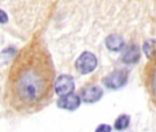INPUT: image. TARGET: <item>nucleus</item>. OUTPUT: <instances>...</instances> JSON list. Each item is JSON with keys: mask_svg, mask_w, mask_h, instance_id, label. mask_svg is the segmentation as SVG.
Segmentation results:
<instances>
[{"mask_svg": "<svg viewBox=\"0 0 156 132\" xmlns=\"http://www.w3.org/2000/svg\"><path fill=\"white\" fill-rule=\"evenodd\" d=\"M98 67V58L90 51H84L77 58L75 68L80 75H87L93 73Z\"/></svg>", "mask_w": 156, "mask_h": 132, "instance_id": "nucleus-1", "label": "nucleus"}, {"mask_svg": "<svg viewBox=\"0 0 156 132\" xmlns=\"http://www.w3.org/2000/svg\"><path fill=\"white\" fill-rule=\"evenodd\" d=\"M128 81V73L125 70H117L106 75L102 82L105 87L111 90H118L123 87Z\"/></svg>", "mask_w": 156, "mask_h": 132, "instance_id": "nucleus-2", "label": "nucleus"}, {"mask_svg": "<svg viewBox=\"0 0 156 132\" xmlns=\"http://www.w3.org/2000/svg\"><path fill=\"white\" fill-rule=\"evenodd\" d=\"M74 89H75L74 79L73 76L69 75H61L55 80L54 91L59 97L73 94Z\"/></svg>", "mask_w": 156, "mask_h": 132, "instance_id": "nucleus-3", "label": "nucleus"}, {"mask_svg": "<svg viewBox=\"0 0 156 132\" xmlns=\"http://www.w3.org/2000/svg\"><path fill=\"white\" fill-rule=\"evenodd\" d=\"M81 104H82L81 96L73 93L67 96H61L57 100V106L60 109L65 111H75L80 107Z\"/></svg>", "mask_w": 156, "mask_h": 132, "instance_id": "nucleus-4", "label": "nucleus"}, {"mask_svg": "<svg viewBox=\"0 0 156 132\" xmlns=\"http://www.w3.org/2000/svg\"><path fill=\"white\" fill-rule=\"evenodd\" d=\"M104 96V91L99 85H92L85 87L81 92L82 102L86 104H95L98 103Z\"/></svg>", "mask_w": 156, "mask_h": 132, "instance_id": "nucleus-5", "label": "nucleus"}, {"mask_svg": "<svg viewBox=\"0 0 156 132\" xmlns=\"http://www.w3.org/2000/svg\"><path fill=\"white\" fill-rule=\"evenodd\" d=\"M105 43H106L107 48L109 50L114 51V52L121 50L125 45L123 38L118 34H111V35L108 36L105 40Z\"/></svg>", "mask_w": 156, "mask_h": 132, "instance_id": "nucleus-6", "label": "nucleus"}, {"mask_svg": "<svg viewBox=\"0 0 156 132\" xmlns=\"http://www.w3.org/2000/svg\"><path fill=\"white\" fill-rule=\"evenodd\" d=\"M140 50L139 47L136 45H131L129 48H127L126 50L123 52L122 61L127 64H132L137 62L140 60Z\"/></svg>", "mask_w": 156, "mask_h": 132, "instance_id": "nucleus-7", "label": "nucleus"}, {"mask_svg": "<svg viewBox=\"0 0 156 132\" xmlns=\"http://www.w3.org/2000/svg\"><path fill=\"white\" fill-rule=\"evenodd\" d=\"M129 124L130 116L128 114H121L116 118L114 122V127L117 131H124L129 127Z\"/></svg>", "mask_w": 156, "mask_h": 132, "instance_id": "nucleus-8", "label": "nucleus"}, {"mask_svg": "<svg viewBox=\"0 0 156 132\" xmlns=\"http://www.w3.org/2000/svg\"><path fill=\"white\" fill-rule=\"evenodd\" d=\"M143 51L148 58H152L156 54V40H146L143 44Z\"/></svg>", "mask_w": 156, "mask_h": 132, "instance_id": "nucleus-9", "label": "nucleus"}, {"mask_svg": "<svg viewBox=\"0 0 156 132\" xmlns=\"http://www.w3.org/2000/svg\"><path fill=\"white\" fill-rule=\"evenodd\" d=\"M95 132H112V127L108 123H102L96 127Z\"/></svg>", "mask_w": 156, "mask_h": 132, "instance_id": "nucleus-10", "label": "nucleus"}, {"mask_svg": "<svg viewBox=\"0 0 156 132\" xmlns=\"http://www.w3.org/2000/svg\"><path fill=\"white\" fill-rule=\"evenodd\" d=\"M9 21V17L7 15V13L3 10L0 9V23L1 24H5Z\"/></svg>", "mask_w": 156, "mask_h": 132, "instance_id": "nucleus-11", "label": "nucleus"}, {"mask_svg": "<svg viewBox=\"0 0 156 132\" xmlns=\"http://www.w3.org/2000/svg\"><path fill=\"white\" fill-rule=\"evenodd\" d=\"M153 83H154V89L156 90V75H155V77H154V81H153Z\"/></svg>", "mask_w": 156, "mask_h": 132, "instance_id": "nucleus-12", "label": "nucleus"}]
</instances>
